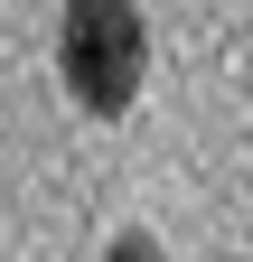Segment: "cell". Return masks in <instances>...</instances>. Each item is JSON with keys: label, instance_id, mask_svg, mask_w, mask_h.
I'll list each match as a JSON object with an SVG mask.
<instances>
[{"label": "cell", "instance_id": "obj_1", "mask_svg": "<svg viewBox=\"0 0 253 262\" xmlns=\"http://www.w3.org/2000/svg\"><path fill=\"white\" fill-rule=\"evenodd\" d=\"M56 75L94 122H122L141 103V75H150V19L141 0H66L56 10Z\"/></svg>", "mask_w": 253, "mask_h": 262}, {"label": "cell", "instance_id": "obj_2", "mask_svg": "<svg viewBox=\"0 0 253 262\" xmlns=\"http://www.w3.org/2000/svg\"><path fill=\"white\" fill-rule=\"evenodd\" d=\"M103 262H169V253L150 244V234H113V244H103Z\"/></svg>", "mask_w": 253, "mask_h": 262}]
</instances>
